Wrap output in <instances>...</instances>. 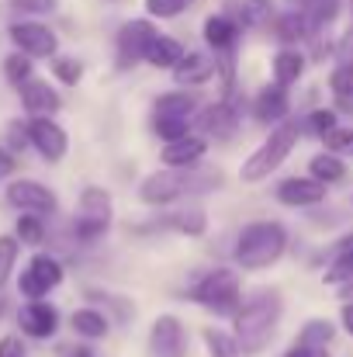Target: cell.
<instances>
[{"instance_id":"cell-8","label":"cell","mask_w":353,"mask_h":357,"mask_svg":"<svg viewBox=\"0 0 353 357\" xmlns=\"http://www.w3.org/2000/svg\"><path fill=\"white\" fill-rule=\"evenodd\" d=\"M7 35H10L14 49L24 52V56H31V59H52L56 49H59L56 31L49 24H42V21H14L7 28Z\"/></svg>"},{"instance_id":"cell-47","label":"cell","mask_w":353,"mask_h":357,"mask_svg":"<svg viewBox=\"0 0 353 357\" xmlns=\"http://www.w3.org/2000/svg\"><path fill=\"white\" fill-rule=\"evenodd\" d=\"M340 298H347V302H353V278L347 281V284H340Z\"/></svg>"},{"instance_id":"cell-45","label":"cell","mask_w":353,"mask_h":357,"mask_svg":"<svg viewBox=\"0 0 353 357\" xmlns=\"http://www.w3.org/2000/svg\"><path fill=\"white\" fill-rule=\"evenodd\" d=\"M284 357H329V354H326V347H305V344H295Z\"/></svg>"},{"instance_id":"cell-9","label":"cell","mask_w":353,"mask_h":357,"mask_svg":"<svg viewBox=\"0 0 353 357\" xmlns=\"http://www.w3.org/2000/svg\"><path fill=\"white\" fill-rule=\"evenodd\" d=\"M28 142L35 146V153L45 160V163H59L70 149V135L52 115H35L28 119Z\"/></svg>"},{"instance_id":"cell-43","label":"cell","mask_w":353,"mask_h":357,"mask_svg":"<svg viewBox=\"0 0 353 357\" xmlns=\"http://www.w3.org/2000/svg\"><path fill=\"white\" fill-rule=\"evenodd\" d=\"M0 357H28L24 340H21L17 333H7V337H0Z\"/></svg>"},{"instance_id":"cell-17","label":"cell","mask_w":353,"mask_h":357,"mask_svg":"<svg viewBox=\"0 0 353 357\" xmlns=\"http://www.w3.org/2000/svg\"><path fill=\"white\" fill-rule=\"evenodd\" d=\"M288 112H291V98H288V87L277 84V80L267 84L253 101V115H256L260 125H281L288 119Z\"/></svg>"},{"instance_id":"cell-14","label":"cell","mask_w":353,"mask_h":357,"mask_svg":"<svg viewBox=\"0 0 353 357\" xmlns=\"http://www.w3.org/2000/svg\"><path fill=\"white\" fill-rule=\"evenodd\" d=\"M277 202L288 205V208H312V205H322L326 195H329V184L315 181V177H288L277 184Z\"/></svg>"},{"instance_id":"cell-19","label":"cell","mask_w":353,"mask_h":357,"mask_svg":"<svg viewBox=\"0 0 353 357\" xmlns=\"http://www.w3.org/2000/svg\"><path fill=\"white\" fill-rule=\"evenodd\" d=\"M205 153H208V139H205V135H184V139H173V142H166L159 160H163L166 167L191 170V167H198V163L205 160Z\"/></svg>"},{"instance_id":"cell-24","label":"cell","mask_w":353,"mask_h":357,"mask_svg":"<svg viewBox=\"0 0 353 357\" xmlns=\"http://www.w3.org/2000/svg\"><path fill=\"white\" fill-rule=\"evenodd\" d=\"M274 31H277V38H281L284 45H295V42H301V38L315 35L301 7H298V10H291V14H281V17H274Z\"/></svg>"},{"instance_id":"cell-35","label":"cell","mask_w":353,"mask_h":357,"mask_svg":"<svg viewBox=\"0 0 353 357\" xmlns=\"http://www.w3.org/2000/svg\"><path fill=\"white\" fill-rule=\"evenodd\" d=\"M201 337H205L208 354H212V357H239V354H242L233 333H222V330H205Z\"/></svg>"},{"instance_id":"cell-30","label":"cell","mask_w":353,"mask_h":357,"mask_svg":"<svg viewBox=\"0 0 353 357\" xmlns=\"http://www.w3.org/2000/svg\"><path fill=\"white\" fill-rule=\"evenodd\" d=\"M163 226H170V229H177V233H187V236H201V233L208 229V219H205L201 208H187V212H173V215H166Z\"/></svg>"},{"instance_id":"cell-6","label":"cell","mask_w":353,"mask_h":357,"mask_svg":"<svg viewBox=\"0 0 353 357\" xmlns=\"http://www.w3.org/2000/svg\"><path fill=\"white\" fill-rule=\"evenodd\" d=\"M111 215H115V202L104 188H94L87 184L80 191V202H77V219H73V236L80 243H97V239L108 233L111 226Z\"/></svg>"},{"instance_id":"cell-12","label":"cell","mask_w":353,"mask_h":357,"mask_svg":"<svg viewBox=\"0 0 353 357\" xmlns=\"http://www.w3.org/2000/svg\"><path fill=\"white\" fill-rule=\"evenodd\" d=\"M152 357H187V330L177 316H156L149 330Z\"/></svg>"},{"instance_id":"cell-3","label":"cell","mask_w":353,"mask_h":357,"mask_svg":"<svg viewBox=\"0 0 353 357\" xmlns=\"http://www.w3.org/2000/svg\"><path fill=\"white\" fill-rule=\"evenodd\" d=\"M288 250V229L281 222H253L235 239V264L242 271H267L274 267Z\"/></svg>"},{"instance_id":"cell-26","label":"cell","mask_w":353,"mask_h":357,"mask_svg":"<svg viewBox=\"0 0 353 357\" xmlns=\"http://www.w3.org/2000/svg\"><path fill=\"white\" fill-rule=\"evenodd\" d=\"M308 177H315V181H322V184H340L343 177H347V163L336 156V153H319V156H312L308 160Z\"/></svg>"},{"instance_id":"cell-33","label":"cell","mask_w":353,"mask_h":357,"mask_svg":"<svg viewBox=\"0 0 353 357\" xmlns=\"http://www.w3.org/2000/svg\"><path fill=\"white\" fill-rule=\"evenodd\" d=\"M52 77L66 87H77L84 80V63L73 56H52Z\"/></svg>"},{"instance_id":"cell-42","label":"cell","mask_w":353,"mask_h":357,"mask_svg":"<svg viewBox=\"0 0 353 357\" xmlns=\"http://www.w3.org/2000/svg\"><path fill=\"white\" fill-rule=\"evenodd\" d=\"M7 142H10L7 149H14V153L24 149V146H31V142H28V121H10V125H7Z\"/></svg>"},{"instance_id":"cell-49","label":"cell","mask_w":353,"mask_h":357,"mask_svg":"<svg viewBox=\"0 0 353 357\" xmlns=\"http://www.w3.org/2000/svg\"><path fill=\"white\" fill-rule=\"evenodd\" d=\"M180 3H194V0H180Z\"/></svg>"},{"instance_id":"cell-7","label":"cell","mask_w":353,"mask_h":357,"mask_svg":"<svg viewBox=\"0 0 353 357\" xmlns=\"http://www.w3.org/2000/svg\"><path fill=\"white\" fill-rule=\"evenodd\" d=\"M63 278H66V271H63V264L52 257V253H35L31 260H28V267L17 274V291L31 302V298H45L52 288H59L63 284Z\"/></svg>"},{"instance_id":"cell-27","label":"cell","mask_w":353,"mask_h":357,"mask_svg":"<svg viewBox=\"0 0 353 357\" xmlns=\"http://www.w3.org/2000/svg\"><path fill=\"white\" fill-rule=\"evenodd\" d=\"M353 278V233L350 236L340 239V246H336V257H333V264H329V271H326V284H347Z\"/></svg>"},{"instance_id":"cell-36","label":"cell","mask_w":353,"mask_h":357,"mask_svg":"<svg viewBox=\"0 0 353 357\" xmlns=\"http://www.w3.org/2000/svg\"><path fill=\"white\" fill-rule=\"evenodd\" d=\"M21 257V239L17 236H0V288L10 281V271Z\"/></svg>"},{"instance_id":"cell-20","label":"cell","mask_w":353,"mask_h":357,"mask_svg":"<svg viewBox=\"0 0 353 357\" xmlns=\"http://www.w3.org/2000/svg\"><path fill=\"white\" fill-rule=\"evenodd\" d=\"M198 98L191 94V91H170V94H159L156 98V108H152V115L156 119H184L191 121L198 115Z\"/></svg>"},{"instance_id":"cell-41","label":"cell","mask_w":353,"mask_h":357,"mask_svg":"<svg viewBox=\"0 0 353 357\" xmlns=\"http://www.w3.org/2000/svg\"><path fill=\"white\" fill-rule=\"evenodd\" d=\"M184 7L187 3H180V0H146V14L149 17H177Z\"/></svg>"},{"instance_id":"cell-23","label":"cell","mask_w":353,"mask_h":357,"mask_svg":"<svg viewBox=\"0 0 353 357\" xmlns=\"http://www.w3.org/2000/svg\"><path fill=\"white\" fill-rule=\"evenodd\" d=\"M70 326H73V333L84 337V340H104L108 330H111L108 316L97 312V309H77V312L70 316Z\"/></svg>"},{"instance_id":"cell-34","label":"cell","mask_w":353,"mask_h":357,"mask_svg":"<svg viewBox=\"0 0 353 357\" xmlns=\"http://www.w3.org/2000/svg\"><path fill=\"white\" fill-rule=\"evenodd\" d=\"M239 21H242L246 28L270 24V21H274V7H270V0H246L242 10H239Z\"/></svg>"},{"instance_id":"cell-32","label":"cell","mask_w":353,"mask_h":357,"mask_svg":"<svg viewBox=\"0 0 353 357\" xmlns=\"http://www.w3.org/2000/svg\"><path fill=\"white\" fill-rule=\"evenodd\" d=\"M45 215H35V212H21L17 215V222H14V236L21 239V246L28 243V246H38V243H45V222H42Z\"/></svg>"},{"instance_id":"cell-40","label":"cell","mask_w":353,"mask_h":357,"mask_svg":"<svg viewBox=\"0 0 353 357\" xmlns=\"http://www.w3.org/2000/svg\"><path fill=\"white\" fill-rule=\"evenodd\" d=\"M59 0H10V7L17 14H28V17H42V14H52Z\"/></svg>"},{"instance_id":"cell-22","label":"cell","mask_w":353,"mask_h":357,"mask_svg":"<svg viewBox=\"0 0 353 357\" xmlns=\"http://www.w3.org/2000/svg\"><path fill=\"white\" fill-rule=\"evenodd\" d=\"M184 52H187V49H184L173 35H156L152 45L146 49V63L156 66V70H173V66L184 59Z\"/></svg>"},{"instance_id":"cell-48","label":"cell","mask_w":353,"mask_h":357,"mask_svg":"<svg viewBox=\"0 0 353 357\" xmlns=\"http://www.w3.org/2000/svg\"><path fill=\"white\" fill-rule=\"evenodd\" d=\"M70 357H94V351H91V347H73Z\"/></svg>"},{"instance_id":"cell-29","label":"cell","mask_w":353,"mask_h":357,"mask_svg":"<svg viewBox=\"0 0 353 357\" xmlns=\"http://www.w3.org/2000/svg\"><path fill=\"white\" fill-rule=\"evenodd\" d=\"M329 87H333L336 101H340L343 108H350V101H353V56H350V52H347V56L340 59V66L333 70Z\"/></svg>"},{"instance_id":"cell-39","label":"cell","mask_w":353,"mask_h":357,"mask_svg":"<svg viewBox=\"0 0 353 357\" xmlns=\"http://www.w3.org/2000/svg\"><path fill=\"white\" fill-rule=\"evenodd\" d=\"M326 149L329 153H336V156H353V128H333L329 135H326Z\"/></svg>"},{"instance_id":"cell-4","label":"cell","mask_w":353,"mask_h":357,"mask_svg":"<svg viewBox=\"0 0 353 357\" xmlns=\"http://www.w3.org/2000/svg\"><path fill=\"white\" fill-rule=\"evenodd\" d=\"M298 132H301L298 121H281V125H274V128L267 132V139L249 153V160H242L239 177H242L246 184H260V181H267V177H270V174L291 156V149L298 146Z\"/></svg>"},{"instance_id":"cell-21","label":"cell","mask_w":353,"mask_h":357,"mask_svg":"<svg viewBox=\"0 0 353 357\" xmlns=\"http://www.w3.org/2000/svg\"><path fill=\"white\" fill-rule=\"evenodd\" d=\"M205 42H208V49H215V56L219 52H233L235 42H239V24L233 17H226V14H212L205 21Z\"/></svg>"},{"instance_id":"cell-13","label":"cell","mask_w":353,"mask_h":357,"mask_svg":"<svg viewBox=\"0 0 353 357\" xmlns=\"http://www.w3.org/2000/svg\"><path fill=\"white\" fill-rule=\"evenodd\" d=\"M17 326L31 340H52L56 330H59V312H56V305H49L42 298H31L17 309Z\"/></svg>"},{"instance_id":"cell-11","label":"cell","mask_w":353,"mask_h":357,"mask_svg":"<svg viewBox=\"0 0 353 357\" xmlns=\"http://www.w3.org/2000/svg\"><path fill=\"white\" fill-rule=\"evenodd\" d=\"M156 35H159V31H156V24H152L149 17H132V21H125L121 31H118V66L128 70V66H135L139 59H146V49L152 45Z\"/></svg>"},{"instance_id":"cell-18","label":"cell","mask_w":353,"mask_h":357,"mask_svg":"<svg viewBox=\"0 0 353 357\" xmlns=\"http://www.w3.org/2000/svg\"><path fill=\"white\" fill-rule=\"evenodd\" d=\"M212 77H219V63L208 52H184V59L173 66V80L180 87H201Z\"/></svg>"},{"instance_id":"cell-25","label":"cell","mask_w":353,"mask_h":357,"mask_svg":"<svg viewBox=\"0 0 353 357\" xmlns=\"http://www.w3.org/2000/svg\"><path fill=\"white\" fill-rule=\"evenodd\" d=\"M301 73H305V56H301V49H281V52L274 56V80H277V84L291 87V84L301 80Z\"/></svg>"},{"instance_id":"cell-31","label":"cell","mask_w":353,"mask_h":357,"mask_svg":"<svg viewBox=\"0 0 353 357\" xmlns=\"http://www.w3.org/2000/svg\"><path fill=\"white\" fill-rule=\"evenodd\" d=\"M333 337H336V326H333L329 319H308V323L301 326V333H298L295 344H305V347H329Z\"/></svg>"},{"instance_id":"cell-37","label":"cell","mask_w":353,"mask_h":357,"mask_svg":"<svg viewBox=\"0 0 353 357\" xmlns=\"http://www.w3.org/2000/svg\"><path fill=\"white\" fill-rule=\"evenodd\" d=\"M152 132H156L163 142H173V139L191 135V121H184V119H156V115H152Z\"/></svg>"},{"instance_id":"cell-10","label":"cell","mask_w":353,"mask_h":357,"mask_svg":"<svg viewBox=\"0 0 353 357\" xmlns=\"http://www.w3.org/2000/svg\"><path fill=\"white\" fill-rule=\"evenodd\" d=\"M3 202L17 212H35V215H52L59 208L56 195L42 184V181H31V177H21V181H10L7 191H3Z\"/></svg>"},{"instance_id":"cell-2","label":"cell","mask_w":353,"mask_h":357,"mask_svg":"<svg viewBox=\"0 0 353 357\" xmlns=\"http://www.w3.org/2000/svg\"><path fill=\"white\" fill-rule=\"evenodd\" d=\"M222 184V174H198V167L191 170H177V167H163L156 174H149L142 184H139V198L146 205H170L191 191H212Z\"/></svg>"},{"instance_id":"cell-38","label":"cell","mask_w":353,"mask_h":357,"mask_svg":"<svg viewBox=\"0 0 353 357\" xmlns=\"http://www.w3.org/2000/svg\"><path fill=\"white\" fill-rule=\"evenodd\" d=\"M305 128H308V135L326 139V135L336 128V112H329V108H315V112L305 119Z\"/></svg>"},{"instance_id":"cell-15","label":"cell","mask_w":353,"mask_h":357,"mask_svg":"<svg viewBox=\"0 0 353 357\" xmlns=\"http://www.w3.org/2000/svg\"><path fill=\"white\" fill-rule=\"evenodd\" d=\"M198 132H205V139H233L239 132V108L233 101H215L205 112H198Z\"/></svg>"},{"instance_id":"cell-16","label":"cell","mask_w":353,"mask_h":357,"mask_svg":"<svg viewBox=\"0 0 353 357\" xmlns=\"http://www.w3.org/2000/svg\"><path fill=\"white\" fill-rule=\"evenodd\" d=\"M17 98H21V108L28 112V119H35V115H56L63 108L56 87L45 84V80H38V77H31L28 84H21L17 87Z\"/></svg>"},{"instance_id":"cell-1","label":"cell","mask_w":353,"mask_h":357,"mask_svg":"<svg viewBox=\"0 0 353 357\" xmlns=\"http://www.w3.org/2000/svg\"><path fill=\"white\" fill-rule=\"evenodd\" d=\"M281 316H284V298L277 288H260L253 291L239 312L233 316V326H235V344L246 357L260 354L274 337H277V326H281Z\"/></svg>"},{"instance_id":"cell-28","label":"cell","mask_w":353,"mask_h":357,"mask_svg":"<svg viewBox=\"0 0 353 357\" xmlns=\"http://www.w3.org/2000/svg\"><path fill=\"white\" fill-rule=\"evenodd\" d=\"M0 70H3V80L10 87H21V84H28L35 77V59L24 56V52H10V56H3Z\"/></svg>"},{"instance_id":"cell-44","label":"cell","mask_w":353,"mask_h":357,"mask_svg":"<svg viewBox=\"0 0 353 357\" xmlns=\"http://www.w3.org/2000/svg\"><path fill=\"white\" fill-rule=\"evenodd\" d=\"M17 170V160H14V149L0 146V181H7L10 174Z\"/></svg>"},{"instance_id":"cell-46","label":"cell","mask_w":353,"mask_h":357,"mask_svg":"<svg viewBox=\"0 0 353 357\" xmlns=\"http://www.w3.org/2000/svg\"><path fill=\"white\" fill-rule=\"evenodd\" d=\"M340 323H343V330L353 337V302H343V309H340Z\"/></svg>"},{"instance_id":"cell-5","label":"cell","mask_w":353,"mask_h":357,"mask_svg":"<svg viewBox=\"0 0 353 357\" xmlns=\"http://www.w3.org/2000/svg\"><path fill=\"white\" fill-rule=\"evenodd\" d=\"M191 302L222 316V319H233L242 305V284H239V271L233 267H215L208 271L194 288H191Z\"/></svg>"}]
</instances>
